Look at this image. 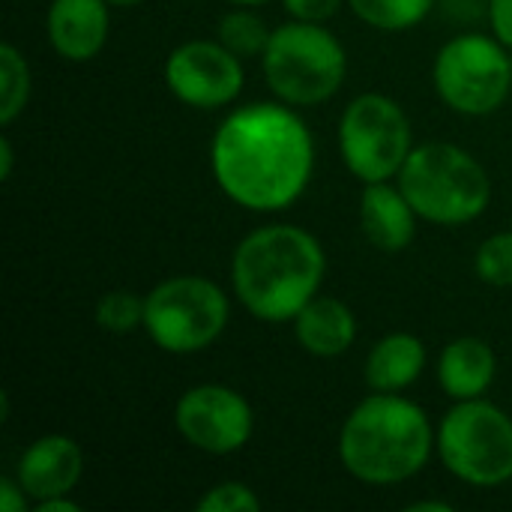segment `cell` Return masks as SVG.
<instances>
[{
  "label": "cell",
  "mask_w": 512,
  "mask_h": 512,
  "mask_svg": "<svg viewBox=\"0 0 512 512\" xmlns=\"http://www.w3.org/2000/svg\"><path fill=\"white\" fill-rule=\"evenodd\" d=\"M27 492L21 489V483L15 477H3L0 480V510L3 512H24L27 510Z\"/></svg>",
  "instance_id": "obj_26"
},
{
  "label": "cell",
  "mask_w": 512,
  "mask_h": 512,
  "mask_svg": "<svg viewBox=\"0 0 512 512\" xmlns=\"http://www.w3.org/2000/svg\"><path fill=\"white\" fill-rule=\"evenodd\" d=\"M396 183L420 219L444 228L480 219L492 201V180L480 159L447 141L414 147Z\"/></svg>",
  "instance_id": "obj_4"
},
{
  "label": "cell",
  "mask_w": 512,
  "mask_h": 512,
  "mask_svg": "<svg viewBox=\"0 0 512 512\" xmlns=\"http://www.w3.org/2000/svg\"><path fill=\"white\" fill-rule=\"evenodd\" d=\"M432 81L447 108L465 117H486L510 96V48L498 36H453L435 57Z\"/></svg>",
  "instance_id": "obj_8"
},
{
  "label": "cell",
  "mask_w": 512,
  "mask_h": 512,
  "mask_svg": "<svg viewBox=\"0 0 512 512\" xmlns=\"http://www.w3.org/2000/svg\"><path fill=\"white\" fill-rule=\"evenodd\" d=\"M174 426L189 447L210 456H231L249 444L255 414L237 390L225 384H198L180 396Z\"/></svg>",
  "instance_id": "obj_10"
},
{
  "label": "cell",
  "mask_w": 512,
  "mask_h": 512,
  "mask_svg": "<svg viewBox=\"0 0 512 512\" xmlns=\"http://www.w3.org/2000/svg\"><path fill=\"white\" fill-rule=\"evenodd\" d=\"M498 375V357L480 336L453 339L438 357V384L453 402L483 399Z\"/></svg>",
  "instance_id": "obj_15"
},
{
  "label": "cell",
  "mask_w": 512,
  "mask_h": 512,
  "mask_svg": "<svg viewBox=\"0 0 512 512\" xmlns=\"http://www.w3.org/2000/svg\"><path fill=\"white\" fill-rule=\"evenodd\" d=\"M408 512H453V507L444 501H420V504H408Z\"/></svg>",
  "instance_id": "obj_29"
},
{
  "label": "cell",
  "mask_w": 512,
  "mask_h": 512,
  "mask_svg": "<svg viewBox=\"0 0 512 512\" xmlns=\"http://www.w3.org/2000/svg\"><path fill=\"white\" fill-rule=\"evenodd\" d=\"M111 9H132V6H138L141 0H105Z\"/></svg>",
  "instance_id": "obj_30"
},
{
  "label": "cell",
  "mask_w": 512,
  "mask_h": 512,
  "mask_svg": "<svg viewBox=\"0 0 512 512\" xmlns=\"http://www.w3.org/2000/svg\"><path fill=\"white\" fill-rule=\"evenodd\" d=\"M426 345L414 333H390L378 339L366 357V384L372 393H402L426 369Z\"/></svg>",
  "instance_id": "obj_17"
},
{
  "label": "cell",
  "mask_w": 512,
  "mask_h": 512,
  "mask_svg": "<svg viewBox=\"0 0 512 512\" xmlns=\"http://www.w3.org/2000/svg\"><path fill=\"white\" fill-rule=\"evenodd\" d=\"M195 507H198V512H258L261 510V498L246 483L228 480V483L207 489Z\"/></svg>",
  "instance_id": "obj_23"
},
{
  "label": "cell",
  "mask_w": 512,
  "mask_h": 512,
  "mask_svg": "<svg viewBox=\"0 0 512 512\" xmlns=\"http://www.w3.org/2000/svg\"><path fill=\"white\" fill-rule=\"evenodd\" d=\"M327 255L300 225H264L246 234L231 255V288L240 306L267 324L294 321L318 297Z\"/></svg>",
  "instance_id": "obj_2"
},
{
  "label": "cell",
  "mask_w": 512,
  "mask_h": 512,
  "mask_svg": "<svg viewBox=\"0 0 512 512\" xmlns=\"http://www.w3.org/2000/svg\"><path fill=\"white\" fill-rule=\"evenodd\" d=\"M210 168L219 189L243 210H288L309 186L315 144L303 117L285 102L231 111L213 135Z\"/></svg>",
  "instance_id": "obj_1"
},
{
  "label": "cell",
  "mask_w": 512,
  "mask_h": 512,
  "mask_svg": "<svg viewBox=\"0 0 512 512\" xmlns=\"http://www.w3.org/2000/svg\"><path fill=\"white\" fill-rule=\"evenodd\" d=\"M435 453L468 486H504L512 480V417L486 399L456 402L435 429Z\"/></svg>",
  "instance_id": "obj_6"
},
{
  "label": "cell",
  "mask_w": 512,
  "mask_h": 512,
  "mask_svg": "<svg viewBox=\"0 0 512 512\" xmlns=\"http://www.w3.org/2000/svg\"><path fill=\"white\" fill-rule=\"evenodd\" d=\"M435 453V429L426 411L399 393L366 396L342 423L339 459L369 486H396L417 477Z\"/></svg>",
  "instance_id": "obj_3"
},
{
  "label": "cell",
  "mask_w": 512,
  "mask_h": 512,
  "mask_svg": "<svg viewBox=\"0 0 512 512\" xmlns=\"http://www.w3.org/2000/svg\"><path fill=\"white\" fill-rule=\"evenodd\" d=\"M33 512H81V504H75L69 495H60V498H48V501L33 504Z\"/></svg>",
  "instance_id": "obj_27"
},
{
  "label": "cell",
  "mask_w": 512,
  "mask_h": 512,
  "mask_svg": "<svg viewBox=\"0 0 512 512\" xmlns=\"http://www.w3.org/2000/svg\"><path fill=\"white\" fill-rule=\"evenodd\" d=\"M474 273L495 288H512V231L486 237L474 255Z\"/></svg>",
  "instance_id": "obj_22"
},
{
  "label": "cell",
  "mask_w": 512,
  "mask_h": 512,
  "mask_svg": "<svg viewBox=\"0 0 512 512\" xmlns=\"http://www.w3.org/2000/svg\"><path fill=\"white\" fill-rule=\"evenodd\" d=\"M231 3H237V6H261L267 0H231Z\"/></svg>",
  "instance_id": "obj_31"
},
{
  "label": "cell",
  "mask_w": 512,
  "mask_h": 512,
  "mask_svg": "<svg viewBox=\"0 0 512 512\" xmlns=\"http://www.w3.org/2000/svg\"><path fill=\"white\" fill-rule=\"evenodd\" d=\"M294 336L312 357H342L357 342V318L336 297H312L294 318Z\"/></svg>",
  "instance_id": "obj_16"
},
{
  "label": "cell",
  "mask_w": 512,
  "mask_h": 512,
  "mask_svg": "<svg viewBox=\"0 0 512 512\" xmlns=\"http://www.w3.org/2000/svg\"><path fill=\"white\" fill-rule=\"evenodd\" d=\"M12 165H15V150H12V141L3 135L0 138V180L3 183L12 177Z\"/></svg>",
  "instance_id": "obj_28"
},
{
  "label": "cell",
  "mask_w": 512,
  "mask_h": 512,
  "mask_svg": "<svg viewBox=\"0 0 512 512\" xmlns=\"http://www.w3.org/2000/svg\"><path fill=\"white\" fill-rule=\"evenodd\" d=\"M165 84L183 105L213 111L240 96L246 72L243 60L219 39H192L168 54Z\"/></svg>",
  "instance_id": "obj_11"
},
{
  "label": "cell",
  "mask_w": 512,
  "mask_h": 512,
  "mask_svg": "<svg viewBox=\"0 0 512 512\" xmlns=\"http://www.w3.org/2000/svg\"><path fill=\"white\" fill-rule=\"evenodd\" d=\"M492 33L512 51V0H489Z\"/></svg>",
  "instance_id": "obj_25"
},
{
  "label": "cell",
  "mask_w": 512,
  "mask_h": 512,
  "mask_svg": "<svg viewBox=\"0 0 512 512\" xmlns=\"http://www.w3.org/2000/svg\"><path fill=\"white\" fill-rule=\"evenodd\" d=\"M282 6L297 21H318V24H324L327 18H333L339 12L342 0H282Z\"/></svg>",
  "instance_id": "obj_24"
},
{
  "label": "cell",
  "mask_w": 512,
  "mask_h": 512,
  "mask_svg": "<svg viewBox=\"0 0 512 512\" xmlns=\"http://www.w3.org/2000/svg\"><path fill=\"white\" fill-rule=\"evenodd\" d=\"M231 303L207 276H171L144 297V330L165 354L207 351L228 327Z\"/></svg>",
  "instance_id": "obj_7"
},
{
  "label": "cell",
  "mask_w": 512,
  "mask_h": 512,
  "mask_svg": "<svg viewBox=\"0 0 512 512\" xmlns=\"http://www.w3.org/2000/svg\"><path fill=\"white\" fill-rule=\"evenodd\" d=\"M84 474L81 447L69 435H42L36 438L15 465V480L33 504L72 495Z\"/></svg>",
  "instance_id": "obj_12"
},
{
  "label": "cell",
  "mask_w": 512,
  "mask_h": 512,
  "mask_svg": "<svg viewBox=\"0 0 512 512\" xmlns=\"http://www.w3.org/2000/svg\"><path fill=\"white\" fill-rule=\"evenodd\" d=\"M414 150L405 108L384 93H363L348 102L339 120V153L360 183L399 177Z\"/></svg>",
  "instance_id": "obj_9"
},
{
  "label": "cell",
  "mask_w": 512,
  "mask_h": 512,
  "mask_svg": "<svg viewBox=\"0 0 512 512\" xmlns=\"http://www.w3.org/2000/svg\"><path fill=\"white\" fill-rule=\"evenodd\" d=\"M270 27H267V21L258 15V12H252L249 6H240V9H231L228 15H222V21H219V42L231 51V54H237L240 60H246V57H261L264 54V48H267V42H270Z\"/></svg>",
  "instance_id": "obj_19"
},
{
  "label": "cell",
  "mask_w": 512,
  "mask_h": 512,
  "mask_svg": "<svg viewBox=\"0 0 512 512\" xmlns=\"http://www.w3.org/2000/svg\"><path fill=\"white\" fill-rule=\"evenodd\" d=\"M30 99V66L15 45H0V123L9 126Z\"/></svg>",
  "instance_id": "obj_20"
},
{
  "label": "cell",
  "mask_w": 512,
  "mask_h": 512,
  "mask_svg": "<svg viewBox=\"0 0 512 512\" xmlns=\"http://www.w3.org/2000/svg\"><path fill=\"white\" fill-rule=\"evenodd\" d=\"M261 66L279 102L309 108L336 96L348 72V54L324 24L291 18L270 33Z\"/></svg>",
  "instance_id": "obj_5"
},
{
  "label": "cell",
  "mask_w": 512,
  "mask_h": 512,
  "mask_svg": "<svg viewBox=\"0 0 512 512\" xmlns=\"http://www.w3.org/2000/svg\"><path fill=\"white\" fill-rule=\"evenodd\" d=\"M417 219L420 216L411 207V201L405 198V192L399 189V183L396 186L390 180L363 183L360 228L375 249L390 252V255L408 249L417 234Z\"/></svg>",
  "instance_id": "obj_14"
},
{
  "label": "cell",
  "mask_w": 512,
  "mask_h": 512,
  "mask_svg": "<svg viewBox=\"0 0 512 512\" xmlns=\"http://www.w3.org/2000/svg\"><path fill=\"white\" fill-rule=\"evenodd\" d=\"M96 324L117 336L144 327V297L126 288L102 294L96 303Z\"/></svg>",
  "instance_id": "obj_21"
},
{
  "label": "cell",
  "mask_w": 512,
  "mask_h": 512,
  "mask_svg": "<svg viewBox=\"0 0 512 512\" xmlns=\"http://www.w3.org/2000/svg\"><path fill=\"white\" fill-rule=\"evenodd\" d=\"M348 6L363 24L375 30L399 33L417 27L432 12L435 0H348Z\"/></svg>",
  "instance_id": "obj_18"
},
{
  "label": "cell",
  "mask_w": 512,
  "mask_h": 512,
  "mask_svg": "<svg viewBox=\"0 0 512 512\" xmlns=\"http://www.w3.org/2000/svg\"><path fill=\"white\" fill-rule=\"evenodd\" d=\"M45 30L63 60L87 63L108 42L111 6L105 0H51Z\"/></svg>",
  "instance_id": "obj_13"
}]
</instances>
